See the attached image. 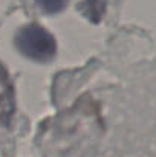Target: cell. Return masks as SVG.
Wrapping results in <instances>:
<instances>
[{
	"instance_id": "obj_1",
	"label": "cell",
	"mask_w": 156,
	"mask_h": 157,
	"mask_svg": "<svg viewBox=\"0 0 156 157\" xmlns=\"http://www.w3.org/2000/svg\"><path fill=\"white\" fill-rule=\"evenodd\" d=\"M15 44L23 55L40 63L51 61L57 51L55 38L38 25H29L20 29L15 37Z\"/></svg>"
},
{
	"instance_id": "obj_2",
	"label": "cell",
	"mask_w": 156,
	"mask_h": 157,
	"mask_svg": "<svg viewBox=\"0 0 156 157\" xmlns=\"http://www.w3.org/2000/svg\"><path fill=\"white\" fill-rule=\"evenodd\" d=\"M14 108H15L14 89L6 69L0 63V122L5 127H9L14 114Z\"/></svg>"
},
{
	"instance_id": "obj_3",
	"label": "cell",
	"mask_w": 156,
	"mask_h": 157,
	"mask_svg": "<svg viewBox=\"0 0 156 157\" xmlns=\"http://www.w3.org/2000/svg\"><path fill=\"white\" fill-rule=\"evenodd\" d=\"M78 9L92 23H98L106 11V0H83Z\"/></svg>"
},
{
	"instance_id": "obj_4",
	"label": "cell",
	"mask_w": 156,
	"mask_h": 157,
	"mask_svg": "<svg viewBox=\"0 0 156 157\" xmlns=\"http://www.w3.org/2000/svg\"><path fill=\"white\" fill-rule=\"evenodd\" d=\"M37 5L48 14H57L63 11L69 0H35Z\"/></svg>"
}]
</instances>
